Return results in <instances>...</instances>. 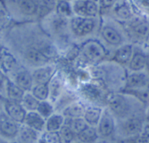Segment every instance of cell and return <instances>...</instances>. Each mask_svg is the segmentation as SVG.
I'll return each instance as SVG.
<instances>
[{"label":"cell","instance_id":"6da1fadb","mask_svg":"<svg viewBox=\"0 0 149 143\" xmlns=\"http://www.w3.org/2000/svg\"><path fill=\"white\" fill-rule=\"evenodd\" d=\"M108 108L114 117L125 119L130 117L131 112L130 102L124 94H111L107 96Z\"/></svg>","mask_w":149,"mask_h":143},{"label":"cell","instance_id":"7a4b0ae2","mask_svg":"<svg viewBox=\"0 0 149 143\" xmlns=\"http://www.w3.org/2000/svg\"><path fill=\"white\" fill-rule=\"evenodd\" d=\"M80 96L91 105L100 106V103L106 101L107 96L105 94L104 87L95 81L84 83L80 87Z\"/></svg>","mask_w":149,"mask_h":143},{"label":"cell","instance_id":"3957f363","mask_svg":"<svg viewBox=\"0 0 149 143\" xmlns=\"http://www.w3.org/2000/svg\"><path fill=\"white\" fill-rule=\"evenodd\" d=\"M97 23L95 17L73 16L69 20V28L77 37H86L95 30Z\"/></svg>","mask_w":149,"mask_h":143},{"label":"cell","instance_id":"277c9868","mask_svg":"<svg viewBox=\"0 0 149 143\" xmlns=\"http://www.w3.org/2000/svg\"><path fill=\"white\" fill-rule=\"evenodd\" d=\"M81 54L87 61L97 62L105 58L106 49L105 47L97 40H90L82 45Z\"/></svg>","mask_w":149,"mask_h":143},{"label":"cell","instance_id":"5b68a950","mask_svg":"<svg viewBox=\"0 0 149 143\" xmlns=\"http://www.w3.org/2000/svg\"><path fill=\"white\" fill-rule=\"evenodd\" d=\"M74 14L85 17H95L98 13V4L93 0H72L71 1Z\"/></svg>","mask_w":149,"mask_h":143},{"label":"cell","instance_id":"8992f818","mask_svg":"<svg viewBox=\"0 0 149 143\" xmlns=\"http://www.w3.org/2000/svg\"><path fill=\"white\" fill-rule=\"evenodd\" d=\"M115 127H116V121H115L114 116L112 114L108 108H104L103 114L97 126L98 135L103 137H109L112 135Z\"/></svg>","mask_w":149,"mask_h":143},{"label":"cell","instance_id":"52a82bcc","mask_svg":"<svg viewBox=\"0 0 149 143\" xmlns=\"http://www.w3.org/2000/svg\"><path fill=\"white\" fill-rule=\"evenodd\" d=\"M126 87L130 91H138L148 88L149 78L142 71H132L127 76Z\"/></svg>","mask_w":149,"mask_h":143},{"label":"cell","instance_id":"ba28073f","mask_svg":"<svg viewBox=\"0 0 149 143\" xmlns=\"http://www.w3.org/2000/svg\"><path fill=\"white\" fill-rule=\"evenodd\" d=\"M56 73L57 71L55 65L49 63L38 68H35L31 71V75L34 84H49Z\"/></svg>","mask_w":149,"mask_h":143},{"label":"cell","instance_id":"9c48e42d","mask_svg":"<svg viewBox=\"0 0 149 143\" xmlns=\"http://www.w3.org/2000/svg\"><path fill=\"white\" fill-rule=\"evenodd\" d=\"M120 129L122 133L128 137L138 135L143 129V124L141 119L136 116H130L122 119Z\"/></svg>","mask_w":149,"mask_h":143},{"label":"cell","instance_id":"30bf717a","mask_svg":"<svg viewBox=\"0 0 149 143\" xmlns=\"http://www.w3.org/2000/svg\"><path fill=\"white\" fill-rule=\"evenodd\" d=\"M49 100L55 106L64 93V81L61 76L56 73L49 82Z\"/></svg>","mask_w":149,"mask_h":143},{"label":"cell","instance_id":"8fae6325","mask_svg":"<svg viewBox=\"0 0 149 143\" xmlns=\"http://www.w3.org/2000/svg\"><path fill=\"white\" fill-rule=\"evenodd\" d=\"M25 58L35 68L49 64V59L45 56L37 47H29L25 52Z\"/></svg>","mask_w":149,"mask_h":143},{"label":"cell","instance_id":"7c38bea8","mask_svg":"<svg viewBox=\"0 0 149 143\" xmlns=\"http://www.w3.org/2000/svg\"><path fill=\"white\" fill-rule=\"evenodd\" d=\"M17 124L7 115H1L0 116V132L7 137H14L20 130Z\"/></svg>","mask_w":149,"mask_h":143},{"label":"cell","instance_id":"4fadbf2b","mask_svg":"<svg viewBox=\"0 0 149 143\" xmlns=\"http://www.w3.org/2000/svg\"><path fill=\"white\" fill-rule=\"evenodd\" d=\"M104 108L96 105H89L86 106L83 119L85 120L89 126L97 128Z\"/></svg>","mask_w":149,"mask_h":143},{"label":"cell","instance_id":"5bb4252c","mask_svg":"<svg viewBox=\"0 0 149 143\" xmlns=\"http://www.w3.org/2000/svg\"><path fill=\"white\" fill-rule=\"evenodd\" d=\"M7 115L18 124H23L27 111L21 103L10 101L5 106Z\"/></svg>","mask_w":149,"mask_h":143},{"label":"cell","instance_id":"9a60e30c","mask_svg":"<svg viewBox=\"0 0 149 143\" xmlns=\"http://www.w3.org/2000/svg\"><path fill=\"white\" fill-rule=\"evenodd\" d=\"M23 124L38 132H42L45 129L46 119H44L37 111L27 112Z\"/></svg>","mask_w":149,"mask_h":143},{"label":"cell","instance_id":"2e32d148","mask_svg":"<svg viewBox=\"0 0 149 143\" xmlns=\"http://www.w3.org/2000/svg\"><path fill=\"white\" fill-rule=\"evenodd\" d=\"M85 108L86 106L83 105L81 102L75 100L68 105L61 113L63 115L65 119H78V118H83Z\"/></svg>","mask_w":149,"mask_h":143},{"label":"cell","instance_id":"e0dca14e","mask_svg":"<svg viewBox=\"0 0 149 143\" xmlns=\"http://www.w3.org/2000/svg\"><path fill=\"white\" fill-rule=\"evenodd\" d=\"M131 33L138 40H146L149 37V23L137 19L130 24Z\"/></svg>","mask_w":149,"mask_h":143},{"label":"cell","instance_id":"ac0fdd59","mask_svg":"<svg viewBox=\"0 0 149 143\" xmlns=\"http://www.w3.org/2000/svg\"><path fill=\"white\" fill-rule=\"evenodd\" d=\"M103 40L109 45L119 47L122 45V36L121 33L114 28L111 26H104L100 31Z\"/></svg>","mask_w":149,"mask_h":143},{"label":"cell","instance_id":"d6986e66","mask_svg":"<svg viewBox=\"0 0 149 143\" xmlns=\"http://www.w3.org/2000/svg\"><path fill=\"white\" fill-rule=\"evenodd\" d=\"M13 82L24 92H30L34 85L31 73L27 71H20L15 74Z\"/></svg>","mask_w":149,"mask_h":143},{"label":"cell","instance_id":"ffe728a7","mask_svg":"<svg viewBox=\"0 0 149 143\" xmlns=\"http://www.w3.org/2000/svg\"><path fill=\"white\" fill-rule=\"evenodd\" d=\"M133 56V47L130 44H124L121 45L114 53L115 61L120 64H129Z\"/></svg>","mask_w":149,"mask_h":143},{"label":"cell","instance_id":"44dd1931","mask_svg":"<svg viewBox=\"0 0 149 143\" xmlns=\"http://www.w3.org/2000/svg\"><path fill=\"white\" fill-rule=\"evenodd\" d=\"M116 17L122 20H130L132 17V8L127 0H118L113 6Z\"/></svg>","mask_w":149,"mask_h":143},{"label":"cell","instance_id":"7402d4cb","mask_svg":"<svg viewBox=\"0 0 149 143\" xmlns=\"http://www.w3.org/2000/svg\"><path fill=\"white\" fill-rule=\"evenodd\" d=\"M65 118L59 112H55L48 119H46L45 130L48 132H59L64 125Z\"/></svg>","mask_w":149,"mask_h":143},{"label":"cell","instance_id":"603a6c76","mask_svg":"<svg viewBox=\"0 0 149 143\" xmlns=\"http://www.w3.org/2000/svg\"><path fill=\"white\" fill-rule=\"evenodd\" d=\"M25 92H26L23 91L17 85H16L13 81H8L7 87V97L10 99V101L20 103Z\"/></svg>","mask_w":149,"mask_h":143},{"label":"cell","instance_id":"cb8c5ba5","mask_svg":"<svg viewBox=\"0 0 149 143\" xmlns=\"http://www.w3.org/2000/svg\"><path fill=\"white\" fill-rule=\"evenodd\" d=\"M147 56L141 52L133 54L129 62V68L132 71H142L146 68Z\"/></svg>","mask_w":149,"mask_h":143},{"label":"cell","instance_id":"d4e9b609","mask_svg":"<svg viewBox=\"0 0 149 143\" xmlns=\"http://www.w3.org/2000/svg\"><path fill=\"white\" fill-rule=\"evenodd\" d=\"M98 135L97 128L87 126L81 133L77 135V137L81 143H91L97 140Z\"/></svg>","mask_w":149,"mask_h":143},{"label":"cell","instance_id":"484cf974","mask_svg":"<svg viewBox=\"0 0 149 143\" xmlns=\"http://www.w3.org/2000/svg\"><path fill=\"white\" fill-rule=\"evenodd\" d=\"M30 92L39 101L49 100V90L48 84H34Z\"/></svg>","mask_w":149,"mask_h":143},{"label":"cell","instance_id":"4316f807","mask_svg":"<svg viewBox=\"0 0 149 143\" xmlns=\"http://www.w3.org/2000/svg\"><path fill=\"white\" fill-rule=\"evenodd\" d=\"M39 100H38L31 92H26L21 100V105L27 112L36 111L38 106L39 104Z\"/></svg>","mask_w":149,"mask_h":143},{"label":"cell","instance_id":"83f0119b","mask_svg":"<svg viewBox=\"0 0 149 143\" xmlns=\"http://www.w3.org/2000/svg\"><path fill=\"white\" fill-rule=\"evenodd\" d=\"M18 133H20V140L23 143H33L37 139L38 132L24 124Z\"/></svg>","mask_w":149,"mask_h":143},{"label":"cell","instance_id":"f1b7e54d","mask_svg":"<svg viewBox=\"0 0 149 143\" xmlns=\"http://www.w3.org/2000/svg\"><path fill=\"white\" fill-rule=\"evenodd\" d=\"M55 10L58 15L67 19L72 17L74 15L70 1H58L55 6Z\"/></svg>","mask_w":149,"mask_h":143},{"label":"cell","instance_id":"f546056e","mask_svg":"<svg viewBox=\"0 0 149 143\" xmlns=\"http://www.w3.org/2000/svg\"><path fill=\"white\" fill-rule=\"evenodd\" d=\"M36 111L45 119H48L52 113L55 112V106L49 100L39 102Z\"/></svg>","mask_w":149,"mask_h":143},{"label":"cell","instance_id":"4dcf8cb0","mask_svg":"<svg viewBox=\"0 0 149 143\" xmlns=\"http://www.w3.org/2000/svg\"><path fill=\"white\" fill-rule=\"evenodd\" d=\"M0 62L2 69L7 73L13 71L16 66V61L15 58L7 52H1L0 55Z\"/></svg>","mask_w":149,"mask_h":143},{"label":"cell","instance_id":"1f68e13d","mask_svg":"<svg viewBox=\"0 0 149 143\" xmlns=\"http://www.w3.org/2000/svg\"><path fill=\"white\" fill-rule=\"evenodd\" d=\"M19 7L23 14L26 15H34L38 13V7L35 0H20Z\"/></svg>","mask_w":149,"mask_h":143},{"label":"cell","instance_id":"d6a6232c","mask_svg":"<svg viewBox=\"0 0 149 143\" xmlns=\"http://www.w3.org/2000/svg\"><path fill=\"white\" fill-rule=\"evenodd\" d=\"M65 123L70 126L73 132L76 134V135H78L81 133L87 126H89L83 118H78V119H65Z\"/></svg>","mask_w":149,"mask_h":143},{"label":"cell","instance_id":"836d02e7","mask_svg":"<svg viewBox=\"0 0 149 143\" xmlns=\"http://www.w3.org/2000/svg\"><path fill=\"white\" fill-rule=\"evenodd\" d=\"M38 7V13L42 15H47L49 12L55 8V0H35Z\"/></svg>","mask_w":149,"mask_h":143},{"label":"cell","instance_id":"e575fe53","mask_svg":"<svg viewBox=\"0 0 149 143\" xmlns=\"http://www.w3.org/2000/svg\"><path fill=\"white\" fill-rule=\"evenodd\" d=\"M59 134L63 143H71L76 136V134L73 132L69 125L65 123L60 129Z\"/></svg>","mask_w":149,"mask_h":143},{"label":"cell","instance_id":"d590c367","mask_svg":"<svg viewBox=\"0 0 149 143\" xmlns=\"http://www.w3.org/2000/svg\"><path fill=\"white\" fill-rule=\"evenodd\" d=\"M42 140L44 143H63L59 132L45 131L42 135Z\"/></svg>","mask_w":149,"mask_h":143},{"label":"cell","instance_id":"8d00e7d4","mask_svg":"<svg viewBox=\"0 0 149 143\" xmlns=\"http://www.w3.org/2000/svg\"><path fill=\"white\" fill-rule=\"evenodd\" d=\"M135 143H149V126L143 127L135 139Z\"/></svg>","mask_w":149,"mask_h":143},{"label":"cell","instance_id":"74e56055","mask_svg":"<svg viewBox=\"0 0 149 143\" xmlns=\"http://www.w3.org/2000/svg\"><path fill=\"white\" fill-rule=\"evenodd\" d=\"M8 81H7L5 77L0 72V94H7V87Z\"/></svg>","mask_w":149,"mask_h":143},{"label":"cell","instance_id":"f35d334b","mask_svg":"<svg viewBox=\"0 0 149 143\" xmlns=\"http://www.w3.org/2000/svg\"><path fill=\"white\" fill-rule=\"evenodd\" d=\"M118 0H99V5L103 9H107L114 5Z\"/></svg>","mask_w":149,"mask_h":143},{"label":"cell","instance_id":"ab89813d","mask_svg":"<svg viewBox=\"0 0 149 143\" xmlns=\"http://www.w3.org/2000/svg\"><path fill=\"white\" fill-rule=\"evenodd\" d=\"M146 68L148 69L149 72V56H147V61H146Z\"/></svg>","mask_w":149,"mask_h":143},{"label":"cell","instance_id":"60d3db41","mask_svg":"<svg viewBox=\"0 0 149 143\" xmlns=\"http://www.w3.org/2000/svg\"><path fill=\"white\" fill-rule=\"evenodd\" d=\"M96 143H109L108 141L106 140H100V141H97Z\"/></svg>","mask_w":149,"mask_h":143},{"label":"cell","instance_id":"b9f144b4","mask_svg":"<svg viewBox=\"0 0 149 143\" xmlns=\"http://www.w3.org/2000/svg\"><path fill=\"white\" fill-rule=\"evenodd\" d=\"M72 1V0H55V1H57V2H58V1Z\"/></svg>","mask_w":149,"mask_h":143},{"label":"cell","instance_id":"7bdbcfd3","mask_svg":"<svg viewBox=\"0 0 149 143\" xmlns=\"http://www.w3.org/2000/svg\"><path fill=\"white\" fill-rule=\"evenodd\" d=\"M147 121L149 122V112H148V115H147Z\"/></svg>","mask_w":149,"mask_h":143},{"label":"cell","instance_id":"ee69618b","mask_svg":"<svg viewBox=\"0 0 149 143\" xmlns=\"http://www.w3.org/2000/svg\"><path fill=\"white\" fill-rule=\"evenodd\" d=\"M1 52H2V50H1V48H0V55H1Z\"/></svg>","mask_w":149,"mask_h":143},{"label":"cell","instance_id":"f6af8a7d","mask_svg":"<svg viewBox=\"0 0 149 143\" xmlns=\"http://www.w3.org/2000/svg\"><path fill=\"white\" fill-rule=\"evenodd\" d=\"M93 1H99V0H93Z\"/></svg>","mask_w":149,"mask_h":143},{"label":"cell","instance_id":"bcb514c9","mask_svg":"<svg viewBox=\"0 0 149 143\" xmlns=\"http://www.w3.org/2000/svg\"><path fill=\"white\" fill-rule=\"evenodd\" d=\"M0 31H1V27H0Z\"/></svg>","mask_w":149,"mask_h":143}]
</instances>
